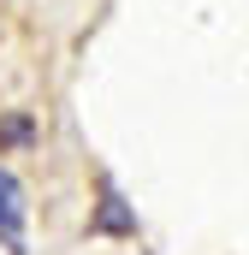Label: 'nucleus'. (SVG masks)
Returning <instances> with one entry per match:
<instances>
[{
	"mask_svg": "<svg viewBox=\"0 0 249 255\" xmlns=\"http://www.w3.org/2000/svg\"><path fill=\"white\" fill-rule=\"evenodd\" d=\"M89 232H101V238H130L136 232V214L124 208V196L107 184L101 190V208H95V220H89Z\"/></svg>",
	"mask_w": 249,
	"mask_h": 255,
	"instance_id": "obj_2",
	"label": "nucleus"
},
{
	"mask_svg": "<svg viewBox=\"0 0 249 255\" xmlns=\"http://www.w3.org/2000/svg\"><path fill=\"white\" fill-rule=\"evenodd\" d=\"M24 214H30V208H24V184H18V178L0 166V244H6L12 255H30V238H24Z\"/></svg>",
	"mask_w": 249,
	"mask_h": 255,
	"instance_id": "obj_1",
	"label": "nucleus"
}]
</instances>
